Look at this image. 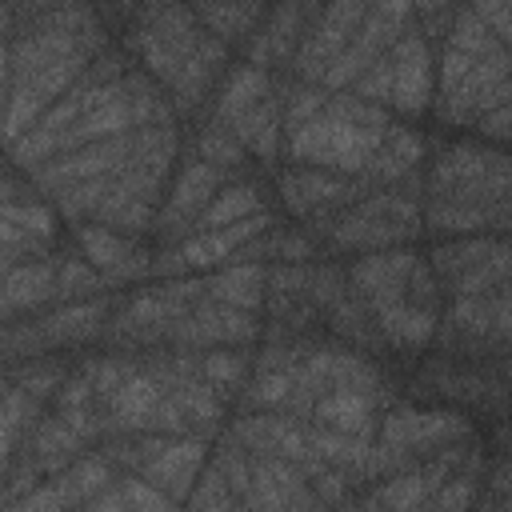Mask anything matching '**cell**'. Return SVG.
Here are the masks:
<instances>
[{"label": "cell", "mask_w": 512, "mask_h": 512, "mask_svg": "<svg viewBox=\"0 0 512 512\" xmlns=\"http://www.w3.org/2000/svg\"><path fill=\"white\" fill-rule=\"evenodd\" d=\"M428 196L472 200V204L512 200V152L476 140L444 144L428 168Z\"/></svg>", "instance_id": "6da1fadb"}, {"label": "cell", "mask_w": 512, "mask_h": 512, "mask_svg": "<svg viewBox=\"0 0 512 512\" xmlns=\"http://www.w3.org/2000/svg\"><path fill=\"white\" fill-rule=\"evenodd\" d=\"M380 136L384 132L360 128L348 116L324 108L320 116H312L308 124H300L296 132H288L284 152H288L292 164H316V168H332V172L356 176L372 160V152L380 148Z\"/></svg>", "instance_id": "7a4b0ae2"}, {"label": "cell", "mask_w": 512, "mask_h": 512, "mask_svg": "<svg viewBox=\"0 0 512 512\" xmlns=\"http://www.w3.org/2000/svg\"><path fill=\"white\" fill-rule=\"evenodd\" d=\"M272 188H276V204L296 220H324L332 212L352 208L360 196H368V188L356 176L316 168V164H296L288 172H276Z\"/></svg>", "instance_id": "3957f363"}, {"label": "cell", "mask_w": 512, "mask_h": 512, "mask_svg": "<svg viewBox=\"0 0 512 512\" xmlns=\"http://www.w3.org/2000/svg\"><path fill=\"white\" fill-rule=\"evenodd\" d=\"M476 424L456 408V404H416V400H400L392 408L380 412V436L384 444H396V448H408L416 452L420 460L428 452H436L440 444H452V440H464L472 436Z\"/></svg>", "instance_id": "277c9868"}, {"label": "cell", "mask_w": 512, "mask_h": 512, "mask_svg": "<svg viewBox=\"0 0 512 512\" xmlns=\"http://www.w3.org/2000/svg\"><path fill=\"white\" fill-rule=\"evenodd\" d=\"M212 456V440L184 432V436H164V432H140V476L164 488L176 504H184Z\"/></svg>", "instance_id": "5b68a950"}, {"label": "cell", "mask_w": 512, "mask_h": 512, "mask_svg": "<svg viewBox=\"0 0 512 512\" xmlns=\"http://www.w3.org/2000/svg\"><path fill=\"white\" fill-rule=\"evenodd\" d=\"M228 184V172H220L216 164L200 160V156H184L176 176H172V188L164 196V208L156 212V228H152V240L156 244H180L192 236V220L208 208V200Z\"/></svg>", "instance_id": "8992f818"}, {"label": "cell", "mask_w": 512, "mask_h": 512, "mask_svg": "<svg viewBox=\"0 0 512 512\" xmlns=\"http://www.w3.org/2000/svg\"><path fill=\"white\" fill-rule=\"evenodd\" d=\"M260 332H264V324L256 320V312H244V308H232V304L204 296L200 304H192V312H184L172 324L168 344L208 352L220 344H260Z\"/></svg>", "instance_id": "52a82bcc"}, {"label": "cell", "mask_w": 512, "mask_h": 512, "mask_svg": "<svg viewBox=\"0 0 512 512\" xmlns=\"http://www.w3.org/2000/svg\"><path fill=\"white\" fill-rule=\"evenodd\" d=\"M392 56V108L404 120H416L432 104V44L408 28L388 48Z\"/></svg>", "instance_id": "ba28073f"}, {"label": "cell", "mask_w": 512, "mask_h": 512, "mask_svg": "<svg viewBox=\"0 0 512 512\" xmlns=\"http://www.w3.org/2000/svg\"><path fill=\"white\" fill-rule=\"evenodd\" d=\"M416 248L412 244H396V248H376V252H364L348 264V280L352 288L368 300V308H388L396 300H404V288H408V272L416 264Z\"/></svg>", "instance_id": "9c48e42d"}, {"label": "cell", "mask_w": 512, "mask_h": 512, "mask_svg": "<svg viewBox=\"0 0 512 512\" xmlns=\"http://www.w3.org/2000/svg\"><path fill=\"white\" fill-rule=\"evenodd\" d=\"M120 300H124L120 292L116 296L100 292V296H84V300H68V304H52V308L36 312L52 352L56 348H84V344L100 340V332H104V324Z\"/></svg>", "instance_id": "30bf717a"}, {"label": "cell", "mask_w": 512, "mask_h": 512, "mask_svg": "<svg viewBox=\"0 0 512 512\" xmlns=\"http://www.w3.org/2000/svg\"><path fill=\"white\" fill-rule=\"evenodd\" d=\"M240 508H324V504L292 460L252 452V488Z\"/></svg>", "instance_id": "8fae6325"}, {"label": "cell", "mask_w": 512, "mask_h": 512, "mask_svg": "<svg viewBox=\"0 0 512 512\" xmlns=\"http://www.w3.org/2000/svg\"><path fill=\"white\" fill-rule=\"evenodd\" d=\"M236 140L260 160L268 176H276V160L284 152V72H276V84L268 96H260L248 112H240L232 124Z\"/></svg>", "instance_id": "7c38bea8"}, {"label": "cell", "mask_w": 512, "mask_h": 512, "mask_svg": "<svg viewBox=\"0 0 512 512\" xmlns=\"http://www.w3.org/2000/svg\"><path fill=\"white\" fill-rule=\"evenodd\" d=\"M504 76H512V48L496 44L492 52L476 56L472 72H468L456 88H448V92L436 96V120H440V124H476L480 100H484Z\"/></svg>", "instance_id": "4fadbf2b"}, {"label": "cell", "mask_w": 512, "mask_h": 512, "mask_svg": "<svg viewBox=\"0 0 512 512\" xmlns=\"http://www.w3.org/2000/svg\"><path fill=\"white\" fill-rule=\"evenodd\" d=\"M56 276H60V256H36L4 268V316H24V312H44L56 304Z\"/></svg>", "instance_id": "5bb4252c"}, {"label": "cell", "mask_w": 512, "mask_h": 512, "mask_svg": "<svg viewBox=\"0 0 512 512\" xmlns=\"http://www.w3.org/2000/svg\"><path fill=\"white\" fill-rule=\"evenodd\" d=\"M16 452H28V456L40 464L44 476H56V472H64L80 452H88V440H84L60 412H44Z\"/></svg>", "instance_id": "9a60e30c"}, {"label": "cell", "mask_w": 512, "mask_h": 512, "mask_svg": "<svg viewBox=\"0 0 512 512\" xmlns=\"http://www.w3.org/2000/svg\"><path fill=\"white\" fill-rule=\"evenodd\" d=\"M324 328L336 340H344V344H352L360 352H372V356H388L392 352L384 332H380V324H376V316H372V308H368V300L356 288H348L340 300H332L324 308Z\"/></svg>", "instance_id": "2e32d148"}, {"label": "cell", "mask_w": 512, "mask_h": 512, "mask_svg": "<svg viewBox=\"0 0 512 512\" xmlns=\"http://www.w3.org/2000/svg\"><path fill=\"white\" fill-rule=\"evenodd\" d=\"M164 392H172V388L156 372H148L140 364L104 404H108L116 428H124V432H152V412H156V404H160Z\"/></svg>", "instance_id": "e0dca14e"}, {"label": "cell", "mask_w": 512, "mask_h": 512, "mask_svg": "<svg viewBox=\"0 0 512 512\" xmlns=\"http://www.w3.org/2000/svg\"><path fill=\"white\" fill-rule=\"evenodd\" d=\"M312 424H324V428H336V432H352L360 440H376L380 436V404L376 396L368 392H352V388H332L316 412H312Z\"/></svg>", "instance_id": "ac0fdd59"}, {"label": "cell", "mask_w": 512, "mask_h": 512, "mask_svg": "<svg viewBox=\"0 0 512 512\" xmlns=\"http://www.w3.org/2000/svg\"><path fill=\"white\" fill-rule=\"evenodd\" d=\"M272 84H276V72H268V68H256V64H236V68H228V76L220 80V88H216V96H212V120H220V124H232L240 112H248L260 96H268L272 92Z\"/></svg>", "instance_id": "d6986e66"}, {"label": "cell", "mask_w": 512, "mask_h": 512, "mask_svg": "<svg viewBox=\"0 0 512 512\" xmlns=\"http://www.w3.org/2000/svg\"><path fill=\"white\" fill-rule=\"evenodd\" d=\"M208 300L244 308V312H264L268 296V264H224L220 272L204 276Z\"/></svg>", "instance_id": "ffe728a7"}, {"label": "cell", "mask_w": 512, "mask_h": 512, "mask_svg": "<svg viewBox=\"0 0 512 512\" xmlns=\"http://www.w3.org/2000/svg\"><path fill=\"white\" fill-rule=\"evenodd\" d=\"M372 316H376V324H380V332H384L392 352H420V348L432 344L436 324H440L444 312L436 316V312H424V308H416L408 300H396L388 308H376Z\"/></svg>", "instance_id": "44dd1931"}, {"label": "cell", "mask_w": 512, "mask_h": 512, "mask_svg": "<svg viewBox=\"0 0 512 512\" xmlns=\"http://www.w3.org/2000/svg\"><path fill=\"white\" fill-rule=\"evenodd\" d=\"M492 216H496V204H472V200H448V196L424 200V228L436 236L492 232Z\"/></svg>", "instance_id": "7402d4cb"}, {"label": "cell", "mask_w": 512, "mask_h": 512, "mask_svg": "<svg viewBox=\"0 0 512 512\" xmlns=\"http://www.w3.org/2000/svg\"><path fill=\"white\" fill-rule=\"evenodd\" d=\"M72 236H76V248L112 280L120 268H124V260L132 256V248L140 244V236H124V232H116V228H108V224H100V220H84V224H76L72 228ZM148 240V236H144Z\"/></svg>", "instance_id": "603a6c76"}, {"label": "cell", "mask_w": 512, "mask_h": 512, "mask_svg": "<svg viewBox=\"0 0 512 512\" xmlns=\"http://www.w3.org/2000/svg\"><path fill=\"white\" fill-rule=\"evenodd\" d=\"M192 8L204 28L228 44H240L264 20V0H192Z\"/></svg>", "instance_id": "cb8c5ba5"}, {"label": "cell", "mask_w": 512, "mask_h": 512, "mask_svg": "<svg viewBox=\"0 0 512 512\" xmlns=\"http://www.w3.org/2000/svg\"><path fill=\"white\" fill-rule=\"evenodd\" d=\"M496 244H500V236H448V240H436L428 248V264L436 268V276L444 284H452L456 276L484 264L496 252Z\"/></svg>", "instance_id": "d4e9b609"}, {"label": "cell", "mask_w": 512, "mask_h": 512, "mask_svg": "<svg viewBox=\"0 0 512 512\" xmlns=\"http://www.w3.org/2000/svg\"><path fill=\"white\" fill-rule=\"evenodd\" d=\"M76 360H64L56 352H40V356H28V360H16V364H4V380H16L24 392L40 396L44 404H52V396L60 392V384L68 380Z\"/></svg>", "instance_id": "484cf974"}, {"label": "cell", "mask_w": 512, "mask_h": 512, "mask_svg": "<svg viewBox=\"0 0 512 512\" xmlns=\"http://www.w3.org/2000/svg\"><path fill=\"white\" fill-rule=\"evenodd\" d=\"M116 476H120V468H116L100 448L80 452L64 472H56V480L64 484V492L72 496V504H76V508H84V504H88L96 492H104Z\"/></svg>", "instance_id": "4316f807"}, {"label": "cell", "mask_w": 512, "mask_h": 512, "mask_svg": "<svg viewBox=\"0 0 512 512\" xmlns=\"http://www.w3.org/2000/svg\"><path fill=\"white\" fill-rule=\"evenodd\" d=\"M44 416V400L24 392L16 380H4V404H0V424H4V456H12L24 436L36 428V420Z\"/></svg>", "instance_id": "83f0119b"}, {"label": "cell", "mask_w": 512, "mask_h": 512, "mask_svg": "<svg viewBox=\"0 0 512 512\" xmlns=\"http://www.w3.org/2000/svg\"><path fill=\"white\" fill-rule=\"evenodd\" d=\"M308 444H312V452L324 460V464H332V468H344V472H352L356 476V468L364 464V456H368V440H360V436H352V432H336V428H324V424H308Z\"/></svg>", "instance_id": "f1b7e54d"}, {"label": "cell", "mask_w": 512, "mask_h": 512, "mask_svg": "<svg viewBox=\"0 0 512 512\" xmlns=\"http://www.w3.org/2000/svg\"><path fill=\"white\" fill-rule=\"evenodd\" d=\"M108 276L80 252V256H60V276H56V304L68 300H84V296H100L108 292Z\"/></svg>", "instance_id": "f546056e"}, {"label": "cell", "mask_w": 512, "mask_h": 512, "mask_svg": "<svg viewBox=\"0 0 512 512\" xmlns=\"http://www.w3.org/2000/svg\"><path fill=\"white\" fill-rule=\"evenodd\" d=\"M328 88L324 84H312V80H284V140H288V132H296L300 124H308L312 116H320L324 112V104H328Z\"/></svg>", "instance_id": "4dcf8cb0"}, {"label": "cell", "mask_w": 512, "mask_h": 512, "mask_svg": "<svg viewBox=\"0 0 512 512\" xmlns=\"http://www.w3.org/2000/svg\"><path fill=\"white\" fill-rule=\"evenodd\" d=\"M184 504L188 508H204V512H224V508H240V496L232 492V484L220 472V464H212V456H208V464H204V472H200V480H196V488H192V496Z\"/></svg>", "instance_id": "1f68e13d"}, {"label": "cell", "mask_w": 512, "mask_h": 512, "mask_svg": "<svg viewBox=\"0 0 512 512\" xmlns=\"http://www.w3.org/2000/svg\"><path fill=\"white\" fill-rule=\"evenodd\" d=\"M448 44H452V48H464V52H472V56H484V52H492L500 40H496V32H492L472 8H456V12H452V28H448Z\"/></svg>", "instance_id": "d6a6232c"}, {"label": "cell", "mask_w": 512, "mask_h": 512, "mask_svg": "<svg viewBox=\"0 0 512 512\" xmlns=\"http://www.w3.org/2000/svg\"><path fill=\"white\" fill-rule=\"evenodd\" d=\"M380 148H384L392 160H400L408 172H412V168H420V160L428 156V140H424L412 124H400V120H392V124L384 128Z\"/></svg>", "instance_id": "836d02e7"}, {"label": "cell", "mask_w": 512, "mask_h": 512, "mask_svg": "<svg viewBox=\"0 0 512 512\" xmlns=\"http://www.w3.org/2000/svg\"><path fill=\"white\" fill-rule=\"evenodd\" d=\"M272 260H288V264L316 260V240H312L304 228L272 224V228H268V264H272Z\"/></svg>", "instance_id": "e575fe53"}, {"label": "cell", "mask_w": 512, "mask_h": 512, "mask_svg": "<svg viewBox=\"0 0 512 512\" xmlns=\"http://www.w3.org/2000/svg\"><path fill=\"white\" fill-rule=\"evenodd\" d=\"M352 92L364 96V100H376V104H392V56H388V52L376 56V60L356 76Z\"/></svg>", "instance_id": "d590c367"}, {"label": "cell", "mask_w": 512, "mask_h": 512, "mask_svg": "<svg viewBox=\"0 0 512 512\" xmlns=\"http://www.w3.org/2000/svg\"><path fill=\"white\" fill-rule=\"evenodd\" d=\"M472 64H476V56H472V52L444 44V52H440V92L456 88V84H460V80L472 72Z\"/></svg>", "instance_id": "8d00e7d4"}, {"label": "cell", "mask_w": 512, "mask_h": 512, "mask_svg": "<svg viewBox=\"0 0 512 512\" xmlns=\"http://www.w3.org/2000/svg\"><path fill=\"white\" fill-rule=\"evenodd\" d=\"M452 4L448 8H432V12H416V32L428 40V44H436V40H448V28H452Z\"/></svg>", "instance_id": "74e56055"}, {"label": "cell", "mask_w": 512, "mask_h": 512, "mask_svg": "<svg viewBox=\"0 0 512 512\" xmlns=\"http://www.w3.org/2000/svg\"><path fill=\"white\" fill-rule=\"evenodd\" d=\"M476 128H480L484 140H512V104L476 116Z\"/></svg>", "instance_id": "f35d334b"}, {"label": "cell", "mask_w": 512, "mask_h": 512, "mask_svg": "<svg viewBox=\"0 0 512 512\" xmlns=\"http://www.w3.org/2000/svg\"><path fill=\"white\" fill-rule=\"evenodd\" d=\"M452 0H412V8L416 12H432V8H448Z\"/></svg>", "instance_id": "ab89813d"}]
</instances>
